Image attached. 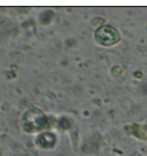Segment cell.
<instances>
[{
    "label": "cell",
    "mask_w": 147,
    "mask_h": 156,
    "mask_svg": "<svg viewBox=\"0 0 147 156\" xmlns=\"http://www.w3.org/2000/svg\"><path fill=\"white\" fill-rule=\"evenodd\" d=\"M49 124V116L37 107H32L25 110L19 119L20 129L28 135H38L45 131Z\"/></svg>",
    "instance_id": "obj_1"
},
{
    "label": "cell",
    "mask_w": 147,
    "mask_h": 156,
    "mask_svg": "<svg viewBox=\"0 0 147 156\" xmlns=\"http://www.w3.org/2000/svg\"><path fill=\"white\" fill-rule=\"evenodd\" d=\"M120 39H121L120 32L112 25H101L94 32L95 43L100 46H104V48H109V46L117 45L120 41Z\"/></svg>",
    "instance_id": "obj_2"
},
{
    "label": "cell",
    "mask_w": 147,
    "mask_h": 156,
    "mask_svg": "<svg viewBox=\"0 0 147 156\" xmlns=\"http://www.w3.org/2000/svg\"><path fill=\"white\" fill-rule=\"evenodd\" d=\"M34 146L38 149L41 150H52L59 143V135L57 133L52 131V130H45L42 133H40L38 135H35L34 140Z\"/></svg>",
    "instance_id": "obj_3"
}]
</instances>
